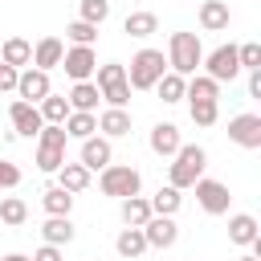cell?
<instances>
[{
    "label": "cell",
    "mask_w": 261,
    "mask_h": 261,
    "mask_svg": "<svg viewBox=\"0 0 261 261\" xmlns=\"http://www.w3.org/2000/svg\"><path fill=\"white\" fill-rule=\"evenodd\" d=\"M155 29H159V16L155 12H130L122 20V33H130V37H151Z\"/></svg>",
    "instance_id": "cell-29"
},
{
    "label": "cell",
    "mask_w": 261,
    "mask_h": 261,
    "mask_svg": "<svg viewBox=\"0 0 261 261\" xmlns=\"http://www.w3.org/2000/svg\"><path fill=\"white\" fill-rule=\"evenodd\" d=\"M94 73H98V82H94L98 90H102V86H114V82H126V65H118V61H106V65H98Z\"/></svg>",
    "instance_id": "cell-34"
},
{
    "label": "cell",
    "mask_w": 261,
    "mask_h": 261,
    "mask_svg": "<svg viewBox=\"0 0 261 261\" xmlns=\"http://www.w3.org/2000/svg\"><path fill=\"white\" fill-rule=\"evenodd\" d=\"M61 65L73 82H90V73L98 69V53H94V45H73L61 53Z\"/></svg>",
    "instance_id": "cell-8"
},
{
    "label": "cell",
    "mask_w": 261,
    "mask_h": 261,
    "mask_svg": "<svg viewBox=\"0 0 261 261\" xmlns=\"http://www.w3.org/2000/svg\"><path fill=\"white\" fill-rule=\"evenodd\" d=\"M16 77H20V69L0 61V90H16Z\"/></svg>",
    "instance_id": "cell-40"
},
{
    "label": "cell",
    "mask_w": 261,
    "mask_h": 261,
    "mask_svg": "<svg viewBox=\"0 0 261 261\" xmlns=\"http://www.w3.org/2000/svg\"><path fill=\"white\" fill-rule=\"evenodd\" d=\"M41 200H45V212H49V216H69V208H73V192H65L61 184L45 188Z\"/></svg>",
    "instance_id": "cell-24"
},
{
    "label": "cell",
    "mask_w": 261,
    "mask_h": 261,
    "mask_svg": "<svg viewBox=\"0 0 261 261\" xmlns=\"http://www.w3.org/2000/svg\"><path fill=\"white\" fill-rule=\"evenodd\" d=\"M0 261H33V257H24V253H8V257H0Z\"/></svg>",
    "instance_id": "cell-43"
},
{
    "label": "cell",
    "mask_w": 261,
    "mask_h": 261,
    "mask_svg": "<svg viewBox=\"0 0 261 261\" xmlns=\"http://www.w3.org/2000/svg\"><path fill=\"white\" fill-rule=\"evenodd\" d=\"M200 65H208V77L212 82H232L241 73V61H237V45H216Z\"/></svg>",
    "instance_id": "cell-7"
},
{
    "label": "cell",
    "mask_w": 261,
    "mask_h": 261,
    "mask_svg": "<svg viewBox=\"0 0 261 261\" xmlns=\"http://www.w3.org/2000/svg\"><path fill=\"white\" fill-rule=\"evenodd\" d=\"M237 61H241V69H261V45L257 41L237 45Z\"/></svg>",
    "instance_id": "cell-35"
},
{
    "label": "cell",
    "mask_w": 261,
    "mask_h": 261,
    "mask_svg": "<svg viewBox=\"0 0 261 261\" xmlns=\"http://www.w3.org/2000/svg\"><path fill=\"white\" fill-rule=\"evenodd\" d=\"M184 98L188 102H220V82H212L208 73H192V82L184 86Z\"/></svg>",
    "instance_id": "cell-18"
},
{
    "label": "cell",
    "mask_w": 261,
    "mask_h": 261,
    "mask_svg": "<svg viewBox=\"0 0 261 261\" xmlns=\"http://www.w3.org/2000/svg\"><path fill=\"white\" fill-rule=\"evenodd\" d=\"M61 53H65V41H61V37H41V41L33 45V65L49 73L53 65H61Z\"/></svg>",
    "instance_id": "cell-16"
},
{
    "label": "cell",
    "mask_w": 261,
    "mask_h": 261,
    "mask_svg": "<svg viewBox=\"0 0 261 261\" xmlns=\"http://www.w3.org/2000/svg\"><path fill=\"white\" fill-rule=\"evenodd\" d=\"M41 237H45V245H69V241H73L69 216H49V220L41 224Z\"/></svg>",
    "instance_id": "cell-26"
},
{
    "label": "cell",
    "mask_w": 261,
    "mask_h": 261,
    "mask_svg": "<svg viewBox=\"0 0 261 261\" xmlns=\"http://www.w3.org/2000/svg\"><path fill=\"white\" fill-rule=\"evenodd\" d=\"M57 184H61L65 192H73V196H77V192H86V188H90V171H86L82 163H61V167H57Z\"/></svg>",
    "instance_id": "cell-22"
},
{
    "label": "cell",
    "mask_w": 261,
    "mask_h": 261,
    "mask_svg": "<svg viewBox=\"0 0 261 261\" xmlns=\"http://www.w3.org/2000/svg\"><path fill=\"white\" fill-rule=\"evenodd\" d=\"M65 143H69L65 126L61 122H45L37 130V167L41 171H57L65 163Z\"/></svg>",
    "instance_id": "cell-4"
},
{
    "label": "cell",
    "mask_w": 261,
    "mask_h": 261,
    "mask_svg": "<svg viewBox=\"0 0 261 261\" xmlns=\"http://www.w3.org/2000/svg\"><path fill=\"white\" fill-rule=\"evenodd\" d=\"M143 237H147V249H171L175 237H179V228H175L171 216H155L151 212V220L143 224Z\"/></svg>",
    "instance_id": "cell-11"
},
{
    "label": "cell",
    "mask_w": 261,
    "mask_h": 261,
    "mask_svg": "<svg viewBox=\"0 0 261 261\" xmlns=\"http://www.w3.org/2000/svg\"><path fill=\"white\" fill-rule=\"evenodd\" d=\"M49 90H53V86H49V73H45V69H37V65H33V69H24V73L16 77V94H20V102H33V106H37Z\"/></svg>",
    "instance_id": "cell-12"
},
{
    "label": "cell",
    "mask_w": 261,
    "mask_h": 261,
    "mask_svg": "<svg viewBox=\"0 0 261 261\" xmlns=\"http://www.w3.org/2000/svg\"><path fill=\"white\" fill-rule=\"evenodd\" d=\"M98 98H102V94H98V86H94V82H73V90H69V98H65V102H69V110H94V106H98Z\"/></svg>",
    "instance_id": "cell-27"
},
{
    "label": "cell",
    "mask_w": 261,
    "mask_h": 261,
    "mask_svg": "<svg viewBox=\"0 0 261 261\" xmlns=\"http://www.w3.org/2000/svg\"><path fill=\"white\" fill-rule=\"evenodd\" d=\"M37 110H41V118H45V122H65V114H69V102H65V98H57V94L49 90V94L37 102Z\"/></svg>",
    "instance_id": "cell-32"
},
{
    "label": "cell",
    "mask_w": 261,
    "mask_h": 261,
    "mask_svg": "<svg viewBox=\"0 0 261 261\" xmlns=\"http://www.w3.org/2000/svg\"><path fill=\"white\" fill-rule=\"evenodd\" d=\"M192 188H196V204H200L208 216H224V212H228V200H232V196H228V188H224L220 179H204V175H200Z\"/></svg>",
    "instance_id": "cell-6"
},
{
    "label": "cell",
    "mask_w": 261,
    "mask_h": 261,
    "mask_svg": "<svg viewBox=\"0 0 261 261\" xmlns=\"http://www.w3.org/2000/svg\"><path fill=\"white\" fill-rule=\"evenodd\" d=\"M228 139L245 151H257L261 147V114H237L228 118Z\"/></svg>",
    "instance_id": "cell-9"
},
{
    "label": "cell",
    "mask_w": 261,
    "mask_h": 261,
    "mask_svg": "<svg viewBox=\"0 0 261 261\" xmlns=\"http://www.w3.org/2000/svg\"><path fill=\"white\" fill-rule=\"evenodd\" d=\"M106 16H110V0H82V20L102 24Z\"/></svg>",
    "instance_id": "cell-37"
},
{
    "label": "cell",
    "mask_w": 261,
    "mask_h": 261,
    "mask_svg": "<svg viewBox=\"0 0 261 261\" xmlns=\"http://www.w3.org/2000/svg\"><path fill=\"white\" fill-rule=\"evenodd\" d=\"M179 147H184V143H179V126H175V122H155V126H151V151H155L159 159H171Z\"/></svg>",
    "instance_id": "cell-14"
},
{
    "label": "cell",
    "mask_w": 261,
    "mask_h": 261,
    "mask_svg": "<svg viewBox=\"0 0 261 261\" xmlns=\"http://www.w3.org/2000/svg\"><path fill=\"white\" fill-rule=\"evenodd\" d=\"M179 204H184V196H179V188H171V184L151 196V212H155V216H175Z\"/></svg>",
    "instance_id": "cell-28"
},
{
    "label": "cell",
    "mask_w": 261,
    "mask_h": 261,
    "mask_svg": "<svg viewBox=\"0 0 261 261\" xmlns=\"http://www.w3.org/2000/svg\"><path fill=\"white\" fill-rule=\"evenodd\" d=\"M61 126H65L69 139H90V135L98 130V114H94V110H69Z\"/></svg>",
    "instance_id": "cell-19"
},
{
    "label": "cell",
    "mask_w": 261,
    "mask_h": 261,
    "mask_svg": "<svg viewBox=\"0 0 261 261\" xmlns=\"http://www.w3.org/2000/svg\"><path fill=\"white\" fill-rule=\"evenodd\" d=\"M204 167H208V155H204V147L188 143V147H179V151L171 155V167H167V184L184 192V188H192V184L204 175Z\"/></svg>",
    "instance_id": "cell-2"
},
{
    "label": "cell",
    "mask_w": 261,
    "mask_h": 261,
    "mask_svg": "<svg viewBox=\"0 0 261 261\" xmlns=\"http://www.w3.org/2000/svg\"><path fill=\"white\" fill-rule=\"evenodd\" d=\"M188 110H192V122H196V126H212L216 114H220L216 102H188Z\"/></svg>",
    "instance_id": "cell-36"
},
{
    "label": "cell",
    "mask_w": 261,
    "mask_h": 261,
    "mask_svg": "<svg viewBox=\"0 0 261 261\" xmlns=\"http://www.w3.org/2000/svg\"><path fill=\"white\" fill-rule=\"evenodd\" d=\"M16 184H20V167L0 159V188H16Z\"/></svg>",
    "instance_id": "cell-39"
},
{
    "label": "cell",
    "mask_w": 261,
    "mask_h": 261,
    "mask_svg": "<svg viewBox=\"0 0 261 261\" xmlns=\"http://www.w3.org/2000/svg\"><path fill=\"white\" fill-rule=\"evenodd\" d=\"M110 139L106 135H90V139H82V167L86 171H102L106 163H110Z\"/></svg>",
    "instance_id": "cell-13"
},
{
    "label": "cell",
    "mask_w": 261,
    "mask_h": 261,
    "mask_svg": "<svg viewBox=\"0 0 261 261\" xmlns=\"http://www.w3.org/2000/svg\"><path fill=\"white\" fill-rule=\"evenodd\" d=\"M98 94H102V98H106L110 106H122V110H126V102H130V86H126V82H114V86H102Z\"/></svg>",
    "instance_id": "cell-38"
},
{
    "label": "cell",
    "mask_w": 261,
    "mask_h": 261,
    "mask_svg": "<svg viewBox=\"0 0 261 261\" xmlns=\"http://www.w3.org/2000/svg\"><path fill=\"white\" fill-rule=\"evenodd\" d=\"M147 220H151V200H143V196H126V200H122V224L143 228Z\"/></svg>",
    "instance_id": "cell-25"
},
{
    "label": "cell",
    "mask_w": 261,
    "mask_h": 261,
    "mask_svg": "<svg viewBox=\"0 0 261 261\" xmlns=\"http://www.w3.org/2000/svg\"><path fill=\"white\" fill-rule=\"evenodd\" d=\"M98 188H102V196L126 200V196H139V188H143V175H139L135 167H126V163H106V167H102V179H98Z\"/></svg>",
    "instance_id": "cell-5"
},
{
    "label": "cell",
    "mask_w": 261,
    "mask_h": 261,
    "mask_svg": "<svg viewBox=\"0 0 261 261\" xmlns=\"http://www.w3.org/2000/svg\"><path fill=\"white\" fill-rule=\"evenodd\" d=\"M167 73V57L163 49H139L130 57V69H126V86L130 90H155V82Z\"/></svg>",
    "instance_id": "cell-3"
},
{
    "label": "cell",
    "mask_w": 261,
    "mask_h": 261,
    "mask_svg": "<svg viewBox=\"0 0 261 261\" xmlns=\"http://www.w3.org/2000/svg\"><path fill=\"white\" fill-rule=\"evenodd\" d=\"M228 20H232V12H228L224 0H204V4H200V29H204V33H224Z\"/></svg>",
    "instance_id": "cell-15"
},
{
    "label": "cell",
    "mask_w": 261,
    "mask_h": 261,
    "mask_svg": "<svg viewBox=\"0 0 261 261\" xmlns=\"http://www.w3.org/2000/svg\"><path fill=\"white\" fill-rule=\"evenodd\" d=\"M200 61H204L200 37L196 33H171V41H167V69L179 73V77H192Z\"/></svg>",
    "instance_id": "cell-1"
},
{
    "label": "cell",
    "mask_w": 261,
    "mask_h": 261,
    "mask_svg": "<svg viewBox=\"0 0 261 261\" xmlns=\"http://www.w3.org/2000/svg\"><path fill=\"white\" fill-rule=\"evenodd\" d=\"M98 130H102L106 139H122V135H130V114H126L122 106H110V110L98 114Z\"/></svg>",
    "instance_id": "cell-17"
},
{
    "label": "cell",
    "mask_w": 261,
    "mask_h": 261,
    "mask_svg": "<svg viewBox=\"0 0 261 261\" xmlns=\"http://www.w3.org/2000/svg\"><path fill=\"white\" fill-rule=\"evenodd\" d=\"M0 220L12 224V228H20V224L29 220V204H24L20 196H4V200H0Z\"/></svg>",
    "instance_id": "cell-30"
},
{
    "label": "cell",
    "mask_w": 261,
    "mask_h": 261,
    "mask_svg": "<svg viewBox=\"0 0 261 261\" xmlns=\"http://www.w3.org/2000/svg\"><path fill=\"white\" fill-rule=\"evenodd\" d=\"M261 232H257V220L249 216V212H237L232 220H228V241L232 245H253Z\"/></svg>",
    "instance_id": "cell-23"
},
{
    "label": "cell",
    "mask_w": 261,
    "mask_h": 261,
    "mask_svg": "<svg viewBox=\"0 0 261 261\" xmlns=\"http://www.w3.org/2000/svg\"><path fill=\"white\" fill-rule=\"evenodd\" d=\"M8 118H12V130H16L20 139H33V135H37V130L45 126L41 110H37L33 102H20V98H16L12 106H8Z\"/></svg>",
    "instance_id": "cell-10"
},
{
    "label": "cell",
    "mask_w": 261,
    "mask_h": 261,
    "mask_svg": "<svg viewBox=\"0 0 261 261\" xmlns=\"http://www.w3.org/2000/svg\"><path fill=\"white\" fill-rule=\"evenodd\" d=\"M33 261H61V245H41L33 253Z\"/></svg>",
    "instance_id": "cell-41"
},
{
    "label": "cell",
    "mask_w": 261,
    "mask_h": 261,
    "mask_svg": "<svg viewBox=\"0 0 261 261\" xmlns=\"http://www.w3.org/2000/svg\"><path fill=\"white\" fill-rule=\"evenodd\" d=\"M114 249H118V257H126V261H139L143 253H147V237H143V228H122L118 232V241H114Z\"/></svg>",
    "instance_id": "cell-20"
},
{
    "label": "cell",
    "mask_w": 261,
    "mask_h": 261,
    "mask_svg": "<svg viewBox=\"0 0 261 261\" xmlns=\"http://www.w3.org/2000/svg\"><path fill=\"white\" fill-rule=\"evenodd\" d=\"M0 61H4V65H16V69H20V65H33V45H29L24 37H8V41L0 45Z\"/></svg>",
    "instance_id": "cell-21"
},
{
    "label": "cell",
    "mask_w": 261,
    "mask_h": 261,
    "mask_svg": "<svg viewBox=\"0 0 261 261\" xmlns=\"http://www.w3.org/2000/svg\"><path fill=\"white\" fill-rule=\"evenodd\" d=\"M249 98H261V69H249Z\"/></svg>",
    "instance_id": "cell-42"
},
{
    "label": "cell",
    "mask_w": 261,
    "mask_h": 261,
    "mask_svg": "<svg viewBox=\"0 0 261 261\" xmlns=\"http://www.w3.org/2000/svg\"><path fill=\"white\" fill-rule=\"evenodd\" d=\"M65 37H69L73 45H94V37H98V24H90V20H73V24L65 29Z\"/></svg>",
    "instance_id": "cell-33"
},
{
    "label": "cell",
    "mask_w": 261,
    "mask_h": 261,
    "mask_svg": "<svg viewBox=\"0 0 261 261\" xmlns=\"http://www.w3.org/2000/svg\"><path fill=\"white\" fill-rule=\"evenodd\" d=\"M237 261H257V253H249V257H237Z\"/></svg>",
    "instance_id": "cell-44"
},
{
    "label": "cell",
    "mask_w": 261,
    "mask_h": 261,
    "mask_svg": "<svg viewBox=\"0 0 261 261\" xmlns=\"http://www.w3.org/2000/svg\"><path fill=\"white\" fill-rule=\"evenodd\" d=\"M184 86H188V77H179V73L167 69V73L155 82V94H159L163 102H179V98H184Z\"/></svg>",
    "instance_id": "cell-31"
}]
</instances>
